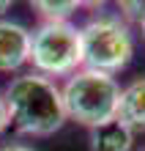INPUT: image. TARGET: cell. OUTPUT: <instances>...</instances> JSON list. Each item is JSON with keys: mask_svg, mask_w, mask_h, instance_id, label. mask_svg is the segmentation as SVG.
<instances>
[{"mask_svg": "<svg viewBox=\"0 0 145 151\" xmlns=\"http://www.w3.org/2000/svg\"><path fill=\"white\" fill-rule=\"evenodd\" d=\"M11 127V124H8V110H6V102H3V93H0V135H3V132Z\"/></svg>", "mask_w": 145, "mask_h": 151, "instance_id": "30bf717a", "label": "cell"}, {"mask_svg": "<svg viewBox=\"0 0 145 151\" xmlns=\"http://www.w3.org/2000/svg\"><path fill=\"white\" fill-rule=\"evenodd\" d=\"M90 151H131L134 146V135L123 127L121 121H104L99 127L90 129V140H88Z\"/></svg>", "mask_w": 145, "mask_h": 151, "instance_id": "52a82bcc", "label": "cell"}, {"mask_svg": "<svg viewBox=\"0 0 145 151\" xmlns=\"http://www.w3.org/2000/svg\"><path fill=\"white\" fill-rule=\"evenodd\" d=\"M8 124L28 137H49L63 129L66 110H63L60 85L49 77L36 72L19 74L6 85L3 93Z\"/></svg>", "mask_w": 145, "mask_h": 151, "instance_id": "6da1fadb", "label": "cell"}, {"mask_svg": "<svg viewBox=\"0 0 145 151\" xmlns=\"http://www.w3.org/2000/svg\"><path fill=\"white\" fill-rule=\"evenodd\" d=\"M142 151H145V148H142Z\"/></svg>", "mask_w": 145, "mask_h": 151, "instance_id": "5bb4252c", "label": "cell"}, {"mask_svg": "<svg viewBox=\"0 0 145 151\" xmlns=\"http://www.w3.org/2000/svg\"><path fill=\"white\" fill-rule=\"evenodd\" d=\"M33 72L41 77H71L82 69L79 28L71 22H41L30 30V55Z\"/></svg>", "mask_w": 145, "mask_h": 151, "instance_id": "277c9868", "label": "cell"}, {"mask_svg": "<svg viewBox=\"0 0 145 151\" xmlns=\"http://www.w3.org/2000/svg\"><path fill=\"white\" fill-rule=\"evenodd\" d=\"M115 121H121L131 135L134 132H145V77H137L129 85L121 88Z\"/></svg>", "mask_w": 145, "mask_h": 151, "instance_id": "8992f818", "label": "cell"}, {"mask_svg": "<svg viewBox=\"0 0 145 151\" xmlns=\"http://www.w3.org/2000/svg\"><path fill=\"white\" fill-rule=\"evenodd\" d=\"M82 69L115 77L134 55V33L118 11H96L79 28Z\"/></svg>", "mask_w": 145, "mask_h": 151, "instance_id": "7a4b0ae2", "label": "cell"}, {"mask_svg": "<svg viewBox=\"0 0 145 151\" xmlns=\"http://www.w3.org/2000/svg\"><path fill=\"white\" fill-rule=\"evenodd\" d=\"M0 151H36L33 146H22V143H11V146H3Z\"/></svg>", "mask_w": 145, "mask_h": 151, "instance_id": "8fae6325", "label": "cell"}, {"mask_svg": "<svg viewBox=\"0 0 145 151\" xmlns=\"http://www.w3.org/2000/svg\"><path fill=\"white\" fill-rule=\"evenodd\" d=\"M140 33H142V41H145V22L140 25Z\"/></svg>", "mask_w": 145, "mask_h": 151, "instance_id": "4fadbf2b", "label": "cell"}, {"mask_svg": "<svg viewBox=\"0 0 145 151\" xmlns=\"http://www.w3.org/2000/svg\"><path fill=\"white\" fill-rule=\"evenodd\" d=\"M8 8H11V3H8V0H0V14L8 11Z\"/></svg>", "mask_w": 145, "mask_h": 151, "instance_id": "7c38bea8", "label": "cell"}, {"mask_svg": "<svg viewBox=\"0 0 145 151\" xmlns=\"http://www.w3.org/2000/svg\"><path fill=\"white\" fill-rule=\"evenodd\" d=\"M30 30L14 19H0V72L11 74L28 63Z\"/></svg>", "mask_w": 145, "mask_h": 151, "instance_id": "5b68a950", "label": "cell"}, {"mask_svg": "<svg viewBox=\"0 0 145 151\" xmlns=\"http://www.w3.org/2000/svg\"><path fill=\"white\" fill-rule=\"evenodd\" d=\"M118 17H121L129 28L131 25H142L145 22V3L142 0H134V3L131 0H123V3L118 6Z\"/></svg>", "mask_w": 145, "mask_h": 151, "instance_id": "9c48e42d", "label": "cell"}, {"mask_svg": "<svg viewBox=\"0 0 145 151\" xmlns=\"http://www.w3.org/2000/svg\"><path fill=\"white\" fill-rule=\"evenodd\" d=\"M79 6L82 3H77V0H58V3L55 0H39V3H33V8L41 14L44 22H69L79 11Z\"/></svg>", "mask_w": 145, "mask_h": 151, "instance_id": "ba28073f", "label": "cell"}, {"mask_svg": "<svg viewBox=\"0 0 145 151\" xmlns=\"http://www.w3.org/2000/svg\"><path fill=\"white\" fill-rule=\"evenodd\" d=\"M60 96H63L66 121H77L79 127L93 129L99 124L115 118L121 85L110 74L79 69L71 77H66V83L60 85Z\"/></svg>", "mask_w": 145, "mask_h": 151, "instance_id": "3957f363", "label": "cell"}]
</instances>
